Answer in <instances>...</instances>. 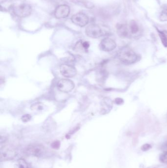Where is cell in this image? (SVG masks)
Listing matches in <instances>:
<instances>
[{
  "label": "cell",
  "instance_id": "cell-1",
  "mask_svg": "<svg viewBox=\"0 0 167 168\" xmlns=\"http://www.w3.org/2000/svg\"><path fill=\"white\" fill-rule=\"evenodd\" d=\"M118 57L120 61L126 65L135 64L138 60L137 54L128 47H124L120 50Z\"/></svg>",
  "mask_w": 167,
  "mask_h": 168
},
{
  "label": "cell",
  "instance_id": "cell-2",
  "mask_svg": "<svg viewBox=\"0 0 167 168\" xmlns=\"http://www.w3.org/2000/svg\"><path fill=\"white\" fill-rule=\"evenodd\" d=\"M109 29L107 27H101L98 25L91 24L87 26L85 33L88 37L97 38L108 34Z\"/></svg>",
  "mask_w": 167,
  "mask_h": 168
},
{
  "label": "cell",
  "instance_id": "cell-3",
  "mask_svg": "<svg viewBox=\"0 0 167 168\" xmlns=\"http://www.w3.org/2000/svg\"><path fill=\"white\" fill-rule=\"evenodd\" d=\"M12 11L16 17H29L32 12L31 6L28 4L21 3L13 5Z\"/></svg>",
  "mask_w": 167,
  "mask_h": 168
},
{
  "label": "cell",
  "instance_id": "cell-4",
  "mask_svg": "<svg viewBox=\"0 0 167 168\" xmlns=\"http://www.w3.org/2000/svg\"><path fill=\"white\" fill-rule=\"evenodd\" d=\"M24 152L27 156L39 157L45 153L46 148L40 144H33L26 147Z\"/></svg>",
  "mask_w": 167,
  "mask_h": 168
},
{
  "label": "cell",
  "instance_id": "cell-5",
  "mask_svg": "<svg viewBox=\"0 0 167 168\" xmlns=\"http://www.w3.org/2000/svg\"><path fill=\"white\" fill-rule=\"evenodd\" d=\"M74 86L73 82L67 79H61L57 83V89L60 92L64 93L72 92L74 89Z\"/></svg>",
  "mask_w": 167,
  "mask_h": 168
},
{
  "label": "cell",
  "instance_id": "cell-6",
  "mask_svg": "<svg viewBox=\"0 0 167 168\" xmlns=\"http://www.w3.org/2000/svg\"><path fill=\"white\" fill-rule=\"evenodd\" d=\"M60 72L62 75L66 78L74 77L77 73V70L74 66L67 64H62L61 65Z\"/></svg>",
  "mask_w": 167,
  "mask_h": 168
},
{
  "label": "cell",
  "instance_id": "cell-7",
  "mask_svg": "<svg viewBox=\"0 0 167 168\" xmlns=\"http://www.w3.org/2000/svg\"><path fill=\"white\" fill-rule=\"evenodd\" d=\"M100 48L102 51L105 52H111L115 49L116 47V43L114 40L109 37L104 38L101 42Z\"/></svg>",
  "mask_w": 167,
  "mask_h": 168
},
{
  "label": "cell",
  "instance_id": "cell-8",
  "mask_svg": "<svg viewBox=\"0 0 167 168\" xmlns=\"http://www.w3.org/2000/svg\"><path fill=\"white\" fill-rule=\"evenodd\" d=\"M71 20L74 24L83 27L88 24L89 18L86 14L83 13H78L72 17Z\"/></svg>",
  "mask_w": 167,
  "mask_h": 168
},
{
  "label": "cell",
  "instance_id": "cell-9",
  "mask_svg": "<svg viewBox=\"0 0 167 168\" xmlns=\"http://www.w3.org/2000/svg\"><path fill=\"white\" fill-rule=\"evenodd\" d=\"M70 7L67 5H61L56 8L55 16L56 18H65L68 17L70 13Z\"/></svg>",
  "mask_w": 167,
  "mask_h": 168
},
{
  "label": "cell",
  "instance_id": "cell-10",
  "mask_svg": "<svg viewBox=\"0 0 167 168\" xmlns=\"http://www.w3.org/2000/svg\"><path fill=\"white\" fill-rule=\"evenodd\" d=\"M117 32L120 37L128 38L131 36L129 26L126 24L118 23L116 26Z\"/></svg>",
  "mask_w": 167,
  "mask_h": 168
},
{
  "label": "cell",
  "instance_id": "cell-11",
  "mask_svg": "<svg viewBox=\"0 0 167 168\" xmlns=\"http://www.w3.org/2000/svg\"><path fill=\"white\" fill-rule=\"evenodd\" d=\"M90 44L88 42L85 41H79L74 45L75 51L80 53H86L89 48Z\"/></svg>",
  "mask_w": 167,
  "mask_h": 168
},
{
  "label": "cell",
  "instance_id": "cell-12",
  "mask_svg": "<svg viewBox=\"0 0 167 168\" xmlns=\"http://www.w3.org/2000/svg\"><path fill=\"white\" fill-rule=\"evenodd\" d=\"M16 156L15 151L11 148H5L2 149L1 152V160H9L12 159Z\"/></svg>",
  "mask_w": 167,
  "mask_h": 168
},
{
  "label": "cell",
  "instance_id": "cell-13",
  "mask_svg": "<svg viewBox=\"0 0 167 168\" xmlns=\"http://www.w3.org/2000/svg\"><path fill=\"white\" fill-rule=\"evenodd\" d=\"M72 2L74 4L85 8H92L94 7V5L92 2L87 0H72Z\"/></svg>",
  "mask_w": 167,
  "mask_h": 168
},
{
  "label": "cell",
  "instance_id": "cell-14",
  "mask_svg": "<svg viewBox=\"0 0 167 168\" xmlns=\"http://www.w3.org/2000/svg\"><path fill=\"white\" fill-rule=\"evenodd\" d=\"M129 26L131 36L136 35L139 31V25L137 22L134 20H132L130 21Z\"/></svg>",
  "mask_w": 167,
  "mask_h": 168
},
{
  "label": "cell",
  "instance_id": "cell-15",
  "mask_svg": "<svg viewBox=\"0 0 167 168\" xmlns=\"http://www.w3.org/2000/svg\"><path fill=\"white\" fill-rule=\"evenodd\" d=\"M157 31H158V34L161 41L162 43L164 46L167 47V36L166 33L164 31H161L158 30H157Z\"/></svg>",
  "mask_w": 167,
  "mask_h": 168
},
{
  "label": "cell",
  "instance_id": "cell-16",
  "mask_svg": "<svg viewBox=\"0 0 167 168\" xmlns=\"http://www.w3.org/2000/svg\"><path fill=\"white\" fill-rule=\"evenodd\" d=\"M160 21H167V7L164 8L160 13L159 17Z\"/></svg>",
  "mask_w": 167,
  "mask_h": 168
},
{
  "label": "cell",
  "instance_id": "cell-17",
  "mask_svg": "<svg viewBox=\"0 0 167 168\" xmlns=\"http://www.w3.org/2000/svg\"><path fill=\"white\" fill-rule=\"evenodd\" d=\"M159 160L161 162L167 164V151H164L159 156Z\"/></svg>",
  "mask_w": 167,
  "mask_h": 168
},
{
  "label": "cell",
  "instance_id": "cell-18",
  "mask_svg": "<svg viewBox=\"0 0 167 168\" xmlns=\"http://www.w3.org/2000/svg\"><path fill=\"white\" fill-rule=\"evenodd\" d=\"M17 168H28V164L23 159H20L18 161Z\"/></svg>",
  "mask_w": 167,
  "mask_h": 168
},
{
  "label": "cell",
  "instance_id": "cell-19",
  "mask_svg": "<svg viewBox=\"0 0 167 168\" xmlns=\"http://www.w3.org/2000/svg\"><path fill=\"white\" fill-rule=\"evenodd\" d=\"M151 148H152V146L151 144L146 143V144H144L141 147V150L142 151L146 152L151 150Z\"/></svg>",
  "mask_w": 167,
  "mask_h": 168
},
{
  "label": "cell",
  "instance_id": "cell-20",
  "mask_svg": "<svg viewBox=\"0 0 167 168\" xmlns=\"http://www.w3.org/2000/svg\"><path fill=\"white\" fill-rule=\"evenodd\" d=\"M31 118V116L30 115L26 114V115H23V116H22L21 119L23 122H28L30 121Z\"/></svg>",
  "mask_w": 167,
  "mask_h": 168
},
{
  "label": "cell",
  "instance_id": "cell-21",
  "mask_svg": "<svg viewBox=\"0 0 167 168\" xmlns=\"http://www.w3.org/2000/svg\"><path fill=\"white\" fill-rule=\"evenodd\" d=\"M59 145H60V144H59L58 142H54V143L52 144V146L53 148H57L59 147Z\"/></svg>",
  "mask_w": 167,
  "mask_h": 168
},
{
  "label": "cell",
  "instance_id": "cell-22",
  "mask_svg": "<svg viewBox=\"0 0 167 168\" xmlns=\"http://www.w3.org/2000/svg\"></svg>",
  "mask_w": 167,
  "mask_h": 168
}]
</instances>
